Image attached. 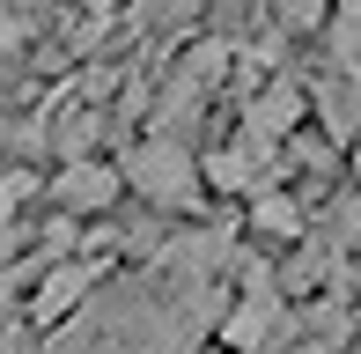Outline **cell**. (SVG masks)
<instances>
[{"label":"cell","instance_id":"1","mask_svg":"<svg viewBox=\"0 0 361 354\" xmlns=\"http://www.w3.org/2000/svg\"><path fill=\"white\" fill-rule=\"evenodd\" d=\"M228 266H236L228 229H177L140 273L104 281L37 354H192L221 317Z\"/></svg>","mask_w":361,"mask_h":354},{"label":"cell","instance_id":"2","mask_svg":"<svg viewBox=\"0 0 361 354\" xmlns=\"http://www.w3.org/2000/svg\"><path fill=\"white\" fill-rule=\"evenodd\" d=\"M295 332H302V317H288L281 281H273L266 266H243V303L221 317V340H228V354H281Z\"/></svg>","mask_w":361,"mask_h":354},{"label":"cell","instance_id":"3","mask_svg":"<svg viewBox=\"0 0 361 354\" xmlns=\"http://www.w3.org/2000/svg\"><path fill=\"white\" fill-rule=\"evenodd\" d=\"M118 177L140 192L147 207H192V200H200V163H192V148H185V140H170V133L140 140V148L126 155Z\"/></svg>","mask_w":361,"mask_h":354},{"label":"cell","instance_id":"4","mask_svg":"<svg viewBox=\"0 0 361 354\" xmlns=\"http://www.w3.org/2000/svg\"><path fill=\"white\" fill-rule=\"evenodd\" d=\"M221 74H228V52H221V44H200V52H192L185 67L162 82V96H155V126L177 140V126H192V111L207 104V89H214Z\"/></svg>","mask_w":361,"mask_h":354},{"label":"cell","instance_id":"5","mask_svg":"<svg viewBox=\"0 0 361 354\" xmlns=\"http://www.w3.org/2000/svg\"><path fill=\"white\" fill-rule=\"evenodd\" d=\"M273 177H281V148H273V140L236 133L221 155H207V185H214V192H243V200H266V192H273Z\"/></svg>","mask_w":361,"mask_h":354},{"label":"cell","instance_id":"6","mask_svg":"<svg viewBox=\"0 0 361 354\" xmlns=\"http://www.w3.org/2000/svg\"><path fill=\"white\" fill-rule=\"evenodd\" d=\"M104 288V273H96L89 259H59V266H44L37 273V303H30V317L37 325H59V317H74L81 303Z\"/></svg>","mask_w":361,"mask_h":354},{"label":"cell","instance_id":"7","mask_svg":"<svg viewBox=\"0 0 361 354\" xmlns=\"http://www.w3.org/2000/svg\"><path fill=\"white\" fill-rule=\"evenodd\" d=\"M302 104H310L302 82H295V74H273V82L243 104V133H251V140H281V133L302 126Z\"/></svg>","mask_w":361,"mask_h":354},{"label":"cell","instance_id":"8","mask_svg":"<svg viewBox=\"0 0 361 354\" xmlns=\"http://www.w3.org/2000/svg\"><path fill=\"white\" fill-rule=\"evenodd\" d=\"M118 185H126V177L111 170V163H89V155H81V163H67V170L52 177V200L67 207V221H74V214H96V207H111V200H118Z\"/></svg>","mask_w":361,"mask_h":354},{"label":"cell","instance_id":"9","mask_svg":"<svg viewBox=\"0 0 361 354\" xmlns=\"http://www.w3.org/2000/svg\"><path fill=\"white\" fill-rule=\"evenodd\" d=\"M310 104H317V118H324L332 140H354V148H361V82H339V74H332V82L310 89Z\"/></svg>","mask_w":361,"mask_h":354},{"label":"cell","instance_id":"10","mask_svg":"<svg viewBox=\"0 0 361 354\" xmlns=\"http://www.w3.org/2000/svg\"><path fill=\"white\" fill-rule=\"evenodd\" d=\"M324 244H332V259H339V295H347V288L361 281V200L332 214V229H324Z\"/></svg>","mask_w":361,"mask_h":354},{"label":"cell","instance_id":"11","mask_svg":"<svg viewBox=\"0 0 361 354\" xmlns=\"http://www.w3.org/2000/svg\"><path fill=\"white\" fill-rule=\"evenodd\" d=\"M332 74L339 82H361V0L332 15Z\"/></svg>","mask_w":361,"mask_h":354},{"label":"cell","instance_id":"12","mask_svg":"<svg viewBox=\"0 0 361 354\" xmlns=\"http://www.w3.org/2000/svg\"><path fill=\"white\" fill-rule=\"evenodd\" d=\"M251 229H266V236H302V207L281 200V192H266V200H251Z\"/></svg>","mask_w":361,"mask_h":354},{"label":"cell","instance_id":"13","mask_svg":"<svg viewBox=\"0 0 361 354\" xmlns=\"http://www.w3.org/2000/svg\"><path fill=\"white\" fill-rule=\"evenodd\" d=\"M30 192H37V177H30V170H8V177H0V221H8Z\"/></svg>","mask_w":361,"mask_h":354},{"label":"cell","instance_id":"14","mask_svg":"<svg viewBox=\"0 0 361 354\" xmlns=\"http://www.w3.org/2000/svg\"><path fill=\"white\" fill-rule=\"evenodd\" d=\"M23 37H30V23H23V15H0V59H8V52H23Z\"/></svg>","mask_w":361,"mask_h":354},{"label":"cell","instance_id":"15","mask_svg":"<svg viewBox=\"0 0 361 354\" xmlns=\"http://www.w3.org/2000/svg\"><path fill=\"white\" fill-rule=\"evenodd\" d=\"M302 354H339V347H317V340H302Z\"/></svg>","mask_w":361,"mask_h":354},{"label":"cell","instance_id":"16","mask_svg":"<svg viewBox=\"0 0 361 354\" xmlns=\"http://www.w3.org/2000/svg\"><path fill=\"white\" fill-rule=\"evenodd\" d=\"M354 177H361V148H354Z\"/></svg>","mask_w":361,"mask_h":354}]
</instances>
